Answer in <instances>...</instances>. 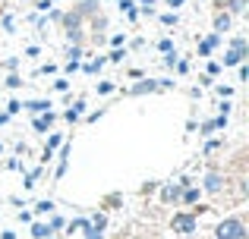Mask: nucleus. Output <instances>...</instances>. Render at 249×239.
<instances>
[{
	"label": "nucleus",
	"mask_w": 249,
	"mask_h": 239,
	"mask_svg": "<svg viewBox=\"0 0 249 239\" xmlns=\"http://www.w3.org/2000/svg\"><path fill=\"white\" fill-rule=\"evenodd\" d=\"M205 189H212V192H218V189H221V176H218V173H208Z\"/></svg>",
	"instance_id": "nucleus-4"
},
{
	"label": "nucleus",
	"mask_w": 249,
	"mask_h": 239,
	"mask_svg": "<svg viewBox=\"0 0 249 239\" xmlns=\"http://www.w3.org/2000/svg\"><path fill=\"white\" fill-rule=\"evenodd\" d=\"M193 227H196V221H193L189 214L174 217V230H180V233H193Z\"/></svg>",
	"instance_id": "nucleus-2"
},
{
	"label": "nucleus",
	"mask_w": 249,
	"mask_h": 239,
	"mask_svg": "<svg viewBox=\"0 0 249 239\" xmlns=\"http://www.w3.org/2000/svg\"><path fill=\"white\" fill-rule=\"evenodd\" d=\"M240 60H243V48H231L227 57H224V66H237Z\"/></svg>",
	"instance_id": "nucleus-3"
},
{
	"label": "nucleus",
	"mask_w": 249,
	"mask_h": 239,
	"mask_svg": "<svg viewBox=\"0 0 249 239\" xmlns=\"http://www.w3.org/2000/svg\"><path fill=\"white\" fill-rule=\"evenodd\" d=\"M227 25H231V19H227V16H218V29H221V32H224V29H227Z\"/></svg>",
	"instance_id": "nucleus-7"
},
{
	"label": "nucleus",
	"mask_w": 249,
	"mask_h": 239,
	"mask_svg": "<svg viewBox=\"0 0 249 239\" xmlns=\"http://www.w3.org/2000/svg\"><path fill=\"white\" fill-rule=\"evenodd\" d=\"M243 236H246V230L240 221H224L218 227V239H243Z\"/></svg>",
	"instance_id": "nucleus-1"
},
{
	"label": "nucleus",
	"mask_w": 249,
	"mask_h": 239,
	"mask_svg": "<svg viewBox=\"0 0 249 239\" xmlns=\"http://www.w3.org/2000/svg\"><path fill=\"white\" fill-rule=\"evenodd\" d=\"M51 120H54L51 113H48V117H38V120H35V126H38V129H48V123H51Z\"/></svg>",
	"instance_id": "nucleus-6"
},
{
	"label": "nucleus",
	"mask_w": 249,
	"mask_h": 239,
	"mask_svg": "<svg viewBox=\"0 0 249 239\" xmlns=\"http://www.w3.org/2000/svg\"><path fill=\"white\" fill-rule=\"evenodd\" d=\"M48 233H51V230L44 227V223H35V227H32V236H35V239H44Z\"/></svg>",
	"instance_id": "nucleus-5"
}]
</instances>
